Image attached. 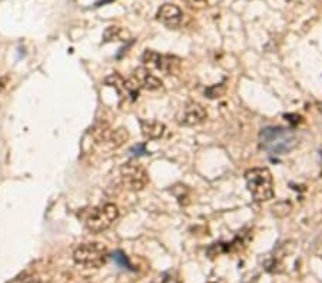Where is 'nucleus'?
<instances>
[{
  "mask_svg": "<svg viewBox=\"0 0 322 283\" xmlns=\"http://www.w3.org/2000/svg\"><path fill=\"white\" fill-rule=\"evenodd\" d=\"M259 145L271 154H285L298 146V137L288 128H265L259 133Z\"/></svg>",
  "mask_w": 322,
  "mask_h": 283,
  "instance_id": "f257e3e1",
  "label": "nucleus"
},
{
  "mask_svg": "<svg viewBox=\"0 0 322 283\" xmlns=\"http://www.w3.org/2000/svg\"><path fill=\"white\" fill-rule=\"evenodd\" d=\"M246 187L252 195V199L258 203L268 202L273 198V179L269 169L267 167H254L245 173Z\"/></svg>",
  "mask_w": 322,
  "mask_h": 283,
  "instance_id": "f03ea898",
  "label": "nucleus"
},
{
  "mask_svg": "<svg viewBox=\"0 0 322 283\" xmlns=\"http://www.w3.org/2000/svg\"><path fill=\"white\" fill-rule=\"evenodd\" d=\"M119 217V209L113 203H105L102 206L90 209L85 216L86 229L92 233H101L109 229Z\"/></svg>",
  "mask_w": 322,
  "mask_h": 283,
  "instance_id": "7ed1b4c3",
  "label": "nucleus"
},
{
  "mask_svg": "<svg viewBox=\"0 0 322 283\" xmlns=\"http://www.w3.org/2000/svg\"><path fill=\"white\" fill-rule=\"evenodd\" d=\"M109 252L102 243H83L73 252V260L80 266L98 269L107 262Z\"/></svg>",
  "mask_w": 322,
  "mask_h": 283,
  "instance_id": "20e7f679",
  "label": "nucleus"
},
{
  "mask_svg": "<svg viewBox=\"0 0 322 283\" xmlns=\"http://www.w3.org/2000/svg\"><path fill=\"white\" fill-rule=\"evenodd\" d=\"M120 178L125 187L132 192L143 190L149 183V175L146 169L134 162H128L120 166Z\"/></svg>",
  "mask_w": 322,
  "mask_h": 283,
  "instance_id": "39448f33",
  "label": "nucleus"
},
{
  "mask_svg": "<svg viewBox=\"0 0 322 283\" xmlns=\"http://www.w3.org/2000/svg\"><path fill=\"white\" fill-rule=\"evenodd\" d=\"M142 62H143V67L159 70L165 75L176 73L179 69V65H181V60L178 57L170 56V54H161V53L151 49L143 51Z\"/></svg>",
  "mask_w": 322,
  "mask_h": 283,
  "instance_id": "423d86ee",
  "label": "nucleus"
},
{
  "mask_svg": "<svg viewBox=\"0 0 322 283\" xmlns=\"http://www.w3.org/2000/svg\"><path fill=\"white\" fill-rule=\"evenodd\" d=\"M105 83L106 86H110L113 87L118 95L122 99H128L131 102H135L139 98V86L136 83L135 80L131 77V79H125L123 76H120L119 73H112L109 75L106 79H105Z\"/></svg>",
  "mask_w": 322,
  "mask_h": 283,
  "instance_id": "0eeeda50",
  "label": "nucleus"
},
{
  "mask_svg": "<svg viewBox=\"0 0 322 283\" xmlns=\"http://www.w3.org/2000/svg\"><path fill=\"white\" fill-rule=\"evenodd\" d=\"M208 117V113L202 104L196 102H189L185 104L182 115L179 116V123L185 126H198L204 123Z\"/></svg>",
  "mask_w": 322,
  "mask_h": 283,
  "instance_id": "6e6552de",
  "label": "nucleus"
},
{
  "mask_svg": "<svg viewBox=\"0 0 322 283\" xmlns=\"http://www.w3.org/2000/svg\"><path fill=\"white\" fill-rule=\"evenodd\" d=\"M182 17H184L182 10L176 4H172V3L162 4L156 13V19L169 29H176L182 23Z\"/></svg>",
  "mask_w": 322,
  "mask_h": 283,
  "instance_id": "1a4fd4ad",
  "label": "nucleus"
},
{
  "mask_svg": "<svg viewBox=\"0 0 322 283\" xmlns=\"http://www.w3.org/2000/svg\"><path fill=\"white\" fill-rule=\"evenodd\" d=\"M132 79L135 80L137 86L140 89H145V90H159L162 87V80L158 79L152 72L146 67H136L134 70V75H132Z\"/></svg>",
  "mask_w": 322,
  "mask_h": 283,
  "instance_id": "9d476101",
  "label": "nucleus"
},
{
  "mask_svg": "<svg viewBox=\"0 0 322 283\" xmlns=\"http://www.w3.org/2000/svg\"><path fill=\"white\" fill-rule=\"evenodd\" d=\"M139 125H140L142 134H143V137L146 140H158V139H161L163 136V133H165V129H166V126L162 122L153 120V119H140Z\"/></svg>",
  "mask_w": 322,
  "mask_h": 283,
  "instance_id": "9b49d317",
  "label": "nucleus"
},
{
  "mask_svg": "<svg viewBox=\"0 0 322 283\" xmlns=\"http://www.w3.org/2000/svg\"><path fill=\"white\" fill-rule=\"evenodd\" d=\"M131 40V33L122 26H109L103 32V42L110 43V42H128Z\"/></svg>",
  "mask_w": 322,
  "mask_h": 283,
  "instance_id": "f8f14e48",
  "label": "nucleus"
},
{
  "mask_svg": "<svg viewBox=\"0 0 322 283\" xmlns=\"http://www.w3.org/2000/svg\"><path fill=\"white\" fill-rule=\"evenodd\" d=\"M128 139H129V132H128V129H125V128H119V129H115V130L110 132V136H109L107 143H109L112 148L118 149V148L123 146V145L128 142Z\"/></svg>",
  "mask_w": 322,
  "mask_h": 283,
  "instance_id": "ddd939ff",
  "label": "nucleus"
},
{
  "mask_svg": "<svg viewBox=\"0 0 322 283\" xmlns=\"http://www.w3.org/2000/svg\"><path fill=\"white\" fill-rule=\"evenodd\" d=\"M155 283H181V276L176 270H168L161 273Z\"/></svg>",
  "mask_w": 322,
  "mask_h": 283,
  "instance_id": "4468645a",
  "label": "nucleus"
},
{
  "mask_svg": "<svg viewBox=\"0 0 322 283\" xmlns=\"http://www.w3.org/2000/svg\"><path fill=\"white\" fill-rule=\"evenodd\" d=\"M225 93V84H214L211 87H208L205 90V95L209 98V99H216V98H220L222 95Z\"/></svg>",
  "mask_w": 322,
  "mask_h": 283,
  "instance_id": "2eb2a0df",
  "label": "nucleus"
},
{
  "mask_svg": "<svg viewBox=\"0 0 322 283\" xmlns=\"http://www.w3.org/2000/svg\"><path fill=\"white\" fill-rule=\"evenodd\" d=\"M113 259H115V262H116V263H118L120 267H128V269H132V266L129 265V260H128V257L125 256V253H123V252L118 250V252L113 255Z\"/></svg>",
  "mask_w": 322,
  "mask_h": 283,
  "instance_id": "dca6fc26",
  "label": "nucleus"
},
{
  "mask_svg": "<svg viewBox=\"0 0 322 283\" xmlns=\"http://www.w3.org/2000/svg\"><path fill=\"white\" fill-rule=\"evenodd\" d=\"M131 153L140 156V154H148V150H146V146L142 143V145H136V146H134V148L131 149Z\"/></svg>",
  "mask_w": 322,
  "mask_h": 283,
  "instance_id": "f3484780",
  "label": "nucleus"
},
{
  "mask_svg": "<svg viewBox=\"0 0 322 283\" xmlns=\"http://www.w3.org/2000/svg\"><path fill=\"white\" fill-rule=\"evenodd\" d=\"M9 75H4V76H1L0 77V92H3V89L7 86V83H9Z\"/></svg>",
  "mask_w": 322,
  "mask_h": 283,
  "instance_id": "a211bd4d",
  "label": "nucleus"
},
{
  "mask_svg": "<svg viewBox=\"0 0 322 283\" xmlns=\"http://www.w3.org/2000/svg\"><path fill=\"white\" fill-rule=\"evenodd\" d=\"M23 283H48V282L43 281V279H40V278H29V279H26Z\"/></svg>",
  "mask_w": 322,
  "mask_h": 283,
  "instance_id": "6ab92c4d",
  "label": "nucleus"
},
{
  "mask_svg": "<svg viewBox=\"0 0 322 283\" xmlns=\"http://www.w3.org/2000/svg\"><path fill=\"white\" fill-rule=\"evenodd\" d=\"M107 1H112V0H102V1H99L96 6H102V4H105V3H107Z\"/></svg>",
  "mask_w": 322,
  "mask_h": 283,
  "instance_id": "aec40b11",
  "label": "nucleus"
},
{
  "mask_svg": "<svg viewBox=\"0 0 322 283\" xmlns=\"http://www.w3.org/2000/svg\"><path fill=\"white\" fill-rule=\"evenodd\" d=\"M318 110L322 113V103H318Z\"/></svg>",
  "mask_w": 322,
  "mask_h": 283,
  "instance_id": "412c9836",
  "label": "nucleus"
},
{
  "mask_svg": "<svg viewBox=\"0 0 322 283\" xmlns=\"http://www.w3.org/2000/svg\"><path fill=\"white\" fill-rule=\"evenodd\" d=\"M321 157H322V149H321Z\"/></svg>",
  "mask_w": 322,
  "mask_h": 283,
  "instance_id": "4be33fe9",
  "label": "nucleus"
}]
</instances>
